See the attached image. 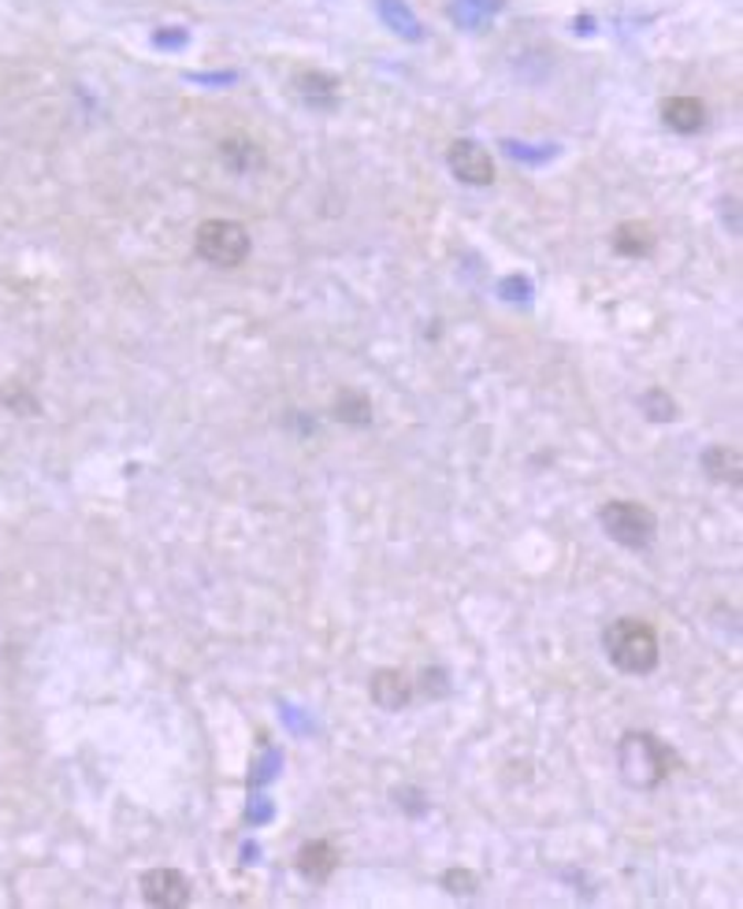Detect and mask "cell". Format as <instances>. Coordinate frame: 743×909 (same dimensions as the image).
Here are the masks:
<instances>
[{"label":"cell","instance_id":"obj_1","mask_svg":"<svg viewBox=\"0 0 743 909\" xmlns=\"http://www.w3.org/2000/svg\"><path fill=\"white\" fill-rule=\"evenodd\" d=\"M603 650L609 665L620 669L625 676H647V672L658 669V657H661L658 631L644 617H617L614 624H606Z\"/></svg>","mask_w":743,"mask_h":909},{"label":"cell","instance_id":"obj_2","mask_svg":"<svg viewBox=\"0 0 743 909\" xmlns=\"http://www.w3.org/2000/svg\"><path fill=\"white\" fill-rule=\"evenodd\" d=\"M673 750L669 742H661L658 735L650 731H625L617 742V769L620 780L628 783L633 791H655L669 780L673 772Z\"/></svg>","mask_w":743,"mask_h":909},{"label":"cell","instance_id":"obj_3","mask_svg":"<svg viewBox=\"0 0 743 909\" xmlns=\"http://www.w3.org/2000/svg\"><path fill=\"white\" fill-rule=\"evenodd\" d=\"M598 524L617 546L625 549H647L658 535V516L655 509L644 502H628V498H614L598 509Z\"/></svg>","mask_w":743,"mask_h":909},{"label":"cell","instance_id":"obj_4","mask_svg":"<svg viewBox=\"0 0 743 909\" xmlns=\"http://www.w3.org/2000/svg\"><path fill=\"white\" fill-rule=\"evenodd\" d=\"M193 249L212 268L231 271L250 257V231L234 220H205L193 234Z\"/></svg>","mask_w":743,"mask_h":909},{"label":"cell","instance_id":"obj_5","mask_svg":"<svg viewBox=\"0 0 743 909\" xmlns=\"http://www.w3.org/2000/svg\"><path fill=\"white\" fill-rule=\"evenodd\" d=\"M138 887H141V898H146V906H157V909H182V906H190V898H193V887H190V880L179 869H149V873H141Z\"/></svg>","mask_w":743,"mask_h":909},{"label":"cell","instance_id":"obj_6","mask_svg":"<svg viewBox=\"0 0 743 909\" xmlns=\"http://www.w3.org/2000/svg\"><path fill=\"white\" fill-rule=\"evenodd\" d=\"M446 160H450V171L457 182H465V186H491L495 182V160L491 152L484 146H476V141H454L450 152H446Z\"/></svg>","mask_w":743,"mask_h":909},{"label":"cell","instance_id":"obj_7","mask_svg":"<svg viewBox=\"0 0 743 909\" xmlns=\"http://www.w3.org/2000/svg\"><path fill=\"white\" fill-rule=\"evenodd\" d=\"M369 694L383 713H402L413 702L416 683L402 669H375L369 676Z\"/></svg>","mask_w":743,"mask_h":909},{"label":"cell","instance_id":"obj_8","mask_svg":"<svg viewBox=\"0 0 743 909\" xmlns=\"http://www.w3.org/2000/svg\"><path fill=\"white\" fill-rule=\"evenodd\" d=\"M339 862H342V854H339V846H335L331 840H309L298 851V857H294L298 873L309 884H328L331 876H335V869H339Z\"/></svg>","mask_w":743,"mask_h":909},{"label":"cell","instance_id":"obj_9","mask_svg":"<svg viewBox=\"0 0 743 909\" xmlns=\"http://www.w3.org/2000/svg\"><path fill=\"white\" fill-rule=\"evenodd\" d=\"M661 122L677 135H699L707 127V105L699 97H669L661 100Z\"/></svg>","mask_w":743,"mask_h":909},{"label":"cell","instance_id":"obj_10","mask_svg":"<svg viewBox=\"0 0 743 909\" xmlns=\"http://www.w3.org/2000/svg\"><path fill=\"white\" fill-rule=\"evenodd\" d=\"M655 245H658V234L644 220H628V223H620V227L614 231V249L620 253V257H628V260L647 257Z\"/></svg>","mask_w":743,"mask_h":909},{"label":"cell","instance_id":"obj_11","mask_svg":"<svg viewBox=\"0 0 743 909\" xmlns=\"http://www.w3.org/2000/svg\"><path fill=\"white\" fill-rule=\"evenodd\" d=\"M702 472H707L714 483H729V486H740V449L736 446H710L707 453H702Z\"/></svg>","mask_w":743,"mask_h":909},{"label":"cell","instance_id":"obj_12","mask_svg":"<svg viewBox=\"0 0 743 909\" xmlns=\"http://www.w3.org/2000/svg\"><path fill=\"white\" fill-rule=\"evenodd\" d=\"M220 160L227 163L234 175H250V171L264 168V149L250 138H227L220 146Z\"/></svg>","mask_w":743,"mask_h":909},{"label":"cell","instance_id":"obj_13","mask_svg":"<svg viewBox=\"0 0 743 909\" xmlns=\"http://www.w3.org/2000/svg\"><path fill=\"white\" fill-rule=\"evenodd\" d=\"M294 86H298V94L309 100V105H323V108L335 105V94H339V82L323 75V71H298Z\"/></svg>","mask_w":743,"mask_h":909},{"label":"cell","instance_id":"obj_14","mask_svg":"<svg viewBox=\"0 0 743 909\" xmlns=\"http://www.w3.org/2000/svg\"><path fill=\"white\" fill-rule=\"evenodd\" d=\"M335 413L346 424H372V402L361 391H342L339 402H335Z\"/></svg>","mask_w":743,"mask_h":909},{"label":"cell","instance_id":"obj_15","mask_svg":"<svg viewBox=\"0 0 743 909\" xmlns=\"http://www.w3.org/2000/svg\"><path fill=\"white\" fill-rule=\"evenodd\" d=\"M644 413H647V420H655V424H669V420H677V402L669 397L666 391H658V386H650V391L644 394Z\"/></svg>","mask_w":743,"mask_h":909},{"label":"cell","instance_id":"obj_16","mask_svg":"<svg viewBox=\"0 0 743 909\" xmlns=\"http://www.w3.org/2000/svg\"><path fill=\"white\" fill-rule=\"evenodd\" d=\"M439 884H443V891H450V895H476L480 891V876H476L473 869H461V865H454V869H446L439 876Z\"/></svg>","mask_w":743,"mask_h":909},{"label":"cell","instance_id":"obj_17","mask_svg":"<svg viewBox=\"0 0 743 909\" xmlns=\"http://www.w3.org/2000/svg\"><path fill=\"white\" fill-rule=\"evenodd\" d=\"M380 12H383V19L391 26H399V34H410V38H416V19H413V12L410 8L402 4V0H380Z\"/></svg>","mask_w":743,"mask_h":909},{"label":"cell","instance_id":"obj_18","mask_svg":"<svg viewBox=\"0 0 743 909\" xmlns=\"http://www.w3.org/2000/svg\"><path fill=\"white\" fill-rule=\"evenodd\" d=\"M487 12H495V0H461V4L454 8V15L461 19V23L476 26Z\"/></svg>","mask_w":743,"mask_h":909}]
</instances>
